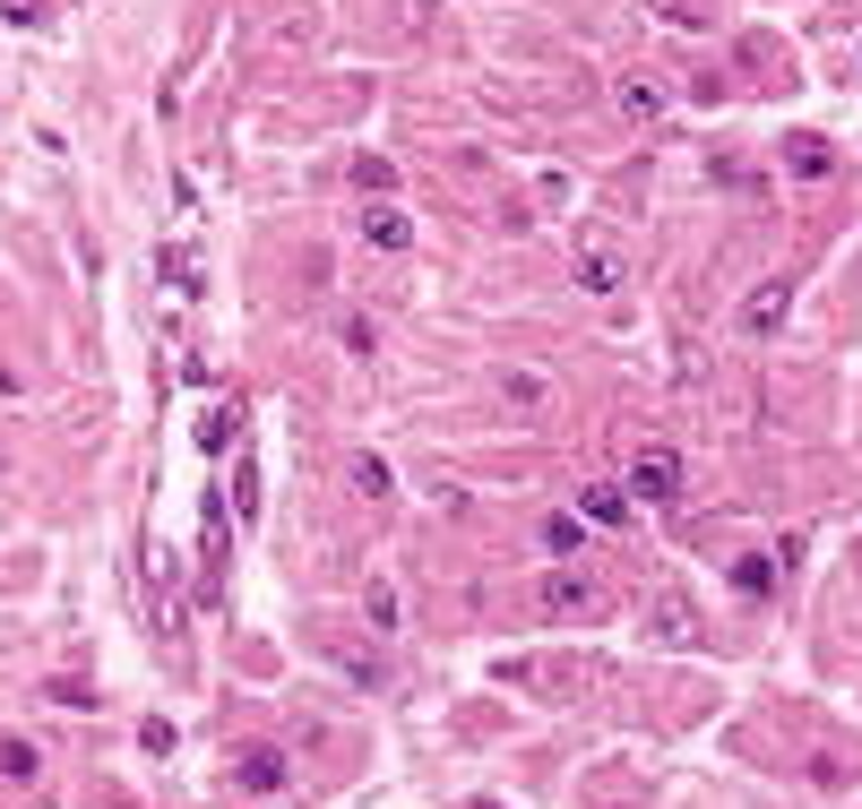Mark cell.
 Masks as SVG:
<instances>
[{
  "mask_svg": "<svg viewBox=\"0 0 862 809\" xmlns=\"http://www.w3.org/2000/svg\"><path fill=\"white\" fill-rule=\"evenodd\" d=\"M578 285H587V293H613V285H621V259H613L604 241H587V250H578Z\"/></svg>",
  "mask_w": 862,
  "mask_h": 809,
  "instance_id": "5b68a950",
  "label": "cell"
},
{
  "mask_svg": "<svg viewBox=\"0 0 862 809\" xmlns=\"http://www.w3.org/2000/svg\"><path fill=\"white\" fill-rule=\"evenodd\" d=\"M785 310H794V285H760L751 302H742V327L767 336V327H785Z\"/></svg>",
  "mask_w": 862,
  "mask_h": 809,
  "instance_id": "3957f363",
  "label": "cell"
},
{
  "mask_svg": "<svg viewBox=\"0 0 862 809\" xmlns=\"http://www.w3.org/2000/svg\"><path fill=\"white\" fill-rule=\"evenodd\" d=\"M500 396H509V405H543V379H535V371H509V379H500Z\"/></svg>",
  "mask_w": 862,
  "mask_h": 809,
  "instance_id": "ba28073f",
  "label": "cell"
},
{
  "mask_svg": "<svg viewBox=\"0 0 862 809\" xmlns=\"http://www.w3.org/2000/svg\"><path fill=\"white\" fill-rule=\"evenodd\" d=\"M363 612H371V629H398V594H389V585H371Z\"/></svg>",
  "mask_w": 862,
  "mask_h": 809,
  "instance_id": "9c48e42d",
  "label": "cell"
},
{
  "mask_svg": "<svg viewBox=\"0 0 862 809\" xmlns=\"http://www.w3.org/2000/svg\"><path fill=\"white\" fill-rule=\"evenodd\" d=\"M543 543H552V560H569V551H578V517H552V525H543Z\"/></svg>",
  "mask_w": 862,
  "mask_h": 809,
  "instance_id": "30bf717a",
  "label": "cell"
},
{
  "mask_svg": "<svg viewBox=\"0 0 862 809\" xmlns=\"http://www.w3.org/2000/svg\"><path fill=\"white\" fill-rule=\"evenodd\" d=\"M354 491H363V500H389V465H380V456H354Z\"/></svg>",
  "mask_w": 862,
  "mask_h": 809,
  "instance_id": "52a82bcc",
  "label": "cell"
},
{
  "mask_svg": "<svg viewBox=\"0 0 862 809\" xmlns=\"http://www.w3.org/2000/svg\"><path fill=\"white\" fill-rule=\"evenodd\" d=\"M363 241H380V250H405V241H414V225H405L398 207H371V216H363Z\"/></svg>",
  "mask_w": 862,
  "mask_h": 809,
  "instance_id": "8992f818",
  "label": "cell"
},
{
  "mask_svg": "<svg viewBox=\"0 0 862 809\" xmlns=\"http://www.w3.org/2000/svg\"><path fill=\"white\" fill-rule=\"evenodd\" d=\"M543 612L587 620V612H596V585H587V578H552V585H543Z\"/></svg>",
  "mask_w": 862,
  "mask_h": 809,
  "instance_id": "277c9868",
  "label": "cell"
},
{
  "mask_svg": "<svg viewBox=\"0 0 862 809\" xmlns=\"http://www.w3.org/2000/svg\"><path fill=\"white\" fill-rule=\"evenodd\" d=\"M587 509H596V517H613V525H621V517H630V491H587Z\"/></svg>",
  "mask_w": 862,
  "mask_h": 809,
  "instance_id": "8fae6325",
  "label": "cell"
},
{
  "mask_svg": "<svg viewBox=\"0 0 862 809\" xmlns=\"http://www.w3.org/2000/svg\"><path fill=\"white\" fill-rule=\"evenodd\" d=\"M630 491L638 500H673V491H682V456L673 448H638L630 456Z\"/></svg>",
  "mask_w": 862,
  "mask_h": 809,
  "instance_id": "6da1fadb",
  "label": "cell"
},
{
  "mask_svg": "<svg viewBox=\"0 0 862 809\" xmlns=\"http://www.w3.org/2000/svg\"><path fill=\"white\" fill-rule=\"evenodd\" d=\"M613 103H621V121H638V130H656V121H664V87H656V78H621V96H613Z\"/></svg>",
  "mask_w": 862,
  "mask_h": 809,
  "instance_id": "7a4b0ae2",
  "label": "cell"
}]
</instances>
